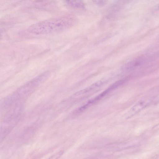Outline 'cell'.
Instances as JSON below:
<instances>
[{"label":"cell","mask_w":159,"mask_h":159,"mask_svg":"<svg viewBox=\"0 0 159 159\" xmlns=\"http://www.w3.org/2000/svg\"><path fill=\"white\" fill-rule=\"evenodd\" d=\"M78 21L73 15L51 18L34 23L27 31L35 34H46L57 33L70 27Z\"/></svg>","instance_id":"6da1fadb"},{"label":"cell","mask_w":159,"mask_h":159,"mask_svg":"<svg viewBox=\"0 0 159 159\" xmlns=\"http://www.w3.org/2000/svg\"><path fill=\"white\" fill-rule=\"evenodd\" d=\"M158 56L157 54L153 55L142 56L135 59L128 63L125 66V68L131 70L151 61L156 59Z\"/></svg>","instance_id":"7a4b0ae2"},{"label":"cell","mask_w":159,"mask_h":159,"mask_svg":"<svg viewBox=\"0 0 159 159\" xmlns=\"http://www.w3.org/2000/svg\"><path fill=\"white\" fill-rule=\"evenodd\" d=\"M150 102V101L146 99H143L135 104L130 109L128 113L127 118L139 112L144 107H146Z\"/></svg>","instance_id":"3957f363"},{"label":"cell","mask_w":159,"mask_h":159,"mask_svg":"<svg viewBox=\"0 0 159 159\" xmlns=\"http://www.w3.org/2000/svg\"><path fill=\"white\" fill-rule=\"evenodd\" d=\"M107 81L106 80H102L98 81L93 83L89 86L75 93L73 95L74 96H76L89 92L94 89L99 87L104 84Z\"/></svg>","instance_id":"277c9868"},{"label":"cell","mask_w":159,"mask_h":159,"mask_svg":"<svg viewBox=\"0 0 159 159\" xmlns=\"http://www.w3.org/2000/svg\"><path fill=\"white\" fill-rule=\"evenodd\" d=\"M65 1L69 6L75 8L83 9L85 7L84 3L82 0H65Z\"/></svg>","instance_id":"5b68a950"},{"label":"cell","mask_w":159,"mask_h":159,"mask_svg":"<svg viewBox=\"0 0 159 159\" xmlns=\"http://www.w3.org/2000/svg\"><path fill=\"white\" fill-rule=\"evenodd\" d=\"M93 2L97 5L102 6L106 4L107 0H92Z\"/></svg>","instance_id":"8992f818"},{"label":"cell","mask_w":159,"mask_h":159,"mask_svg":"<svg viewBox=\"0 0 159 159\" xmlns=\"http://www.w3.org/2000/svg\"><path fill=\"white\" fill-rule=\"evenodd\" d=\"M157 8L158 9H159V5H158Z\"/></svg>","instance_id":"52a82bcc"}]
</instances>
